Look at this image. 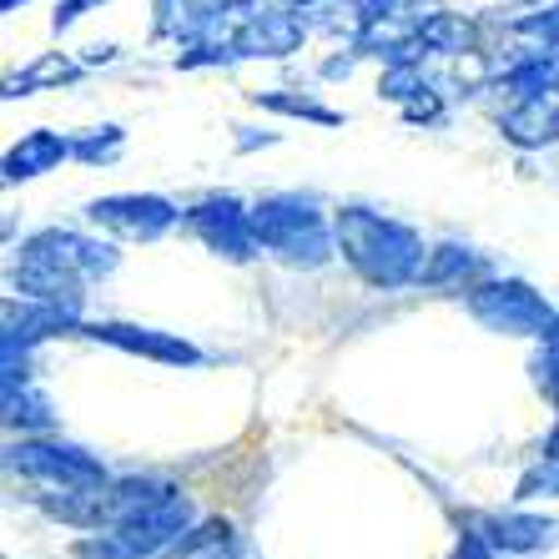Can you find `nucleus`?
<instances>
[{"mask_svg":"<svg viewBox=\"0 0 559 559\" xmlns=\"http://www.w3.org/2000/svg\"><path fill=\"white\" fill-rule=\"evenodd\" d=\"M549 459H559V433H555V439H549Z\"/></svg>","mask_w":559,"mask_h":559,"instance_id":"nucleus-13","label":"nucleus"},{"mask_svg":"<svg viewBox=\"0 0 559 559\" xmlns=\"http://www.w3.org/2000/svg\"><path fill=\"white\" fill-rule=\"evenodd\" d=\"M549 534H555V524L545 520H495V545L504 549H534L545 545Z\"/></svg>","mask_w":559,"mask_h":559,"instance_id":"nucleus-9","label":"nucleus"},{"mask_svg":"<svg viewBox=\"0 0 559 559\" xmlns=\"http://www.w3.org/2000/svg\"><path fill=\"white\" fill-rule=\"evenodd\" d=\"M66 76H76V66L66 61V56H46V61L31 66L26 76L11 81V96H31V86H40V81H66Z\"/></svg>","mask_w":559,"mask_h":559,"instance_id":"nucleus-10","label":"nucleus"},{"mask_svg":"<svg viewBox=\"0 0 559 559\" xmlns=\"http://www.w3.org/2000/svg\"><path fill=\"white\" fill-rule=\"evenodd\" d=\"M156 15H162V26L182 21V0H156Z\"/></svg>","mask_w":559,"mask_h":559,"instance_id":"nucleus-12","label":"nucleus"},{"mask_svg":"<svg viewBox=\"0 0 559 559\" xmlns=\"http://www.w3.org/2000/svg\"><path fill=\"white\" fill-rule=\"evenodd\" d=\"M504 86L520 96V102H545V96L559 86V51H545V46H539L534 56L514 61L509 66V76H504Z\"/></svg>","mask_w":559,"mask_h":559,"instance_id":"nucleus-5","label":"nucleus"},{"mask_svg":"<svg viewBox=\"0 0 559 559\" xmlns=\"http://www.w3.org/2000/svg\"><path fill=\"white\" fill-rule=\"evenodd\" d=\"M96 338L121 343V348H136V353H152V358H171V364H187V358H192L187 343L152 338V333H142V328H96Z\"/></svg>","mask_w":559,"mask_h":559,"instance_id":"nucleus-8","label":"nucleus"},{"mask_svg":"<svg viewBox=\"0 0 559 559\" xmlns=\"http://www.w3.org/2000/svg\"><path fill=\"white\" fill-rule=\"evenodd\" d=\"M21 468H31L40 479H61L66 489L102 479V468H96L92 459H81L76 449H21Z\"/></svg>","mask_w":559,"mask_h":559,"instance_id":"nucleus-4","label":"nucleus"},{"mask_svg":"<svg viewBox=\"0 0 559 559\" xmlns=\"http://www.w3.org/2000/svg\"><path fill=\"white\" fill-rule=\"evenodd\" d=\"M66 152H76L66 136H56V131H31L26 142L5 156V167H11V177H40V171H51Z\"/></svg>","mask_w":559,"mask_h":559,"instance_id":"nucleus-6","label":"nucleus"},{"mask_svg":"<svg viewBox=\"0 0 559 559\" xmlns=\"http://www.w3.org/2000/svg\"><path fill=\"white\" fill-rule=\"evenodd\" d=\"M283 5H293V11H298V5H312V0H283Z\"/></svg>","mask_w":559,"mask_h":559,"instance_id":"nucleus-14","label":"nucleus"},{"mask_svg":"<svg viewBox=\"0 0 559 559\" xmlns=\"http://www.w3.org/2000/svg\"><path fill=\"white\" fill-rule=\"evenodd\" d=\"M92 217L111 222V227H127L131 237H156L162 227H171L177 212H171L162 197H111V202H96Z\"/></svg>","mask_w":559,"mask_h":559,"instance_id":"nucleus-3","label":"nucleus"},{"mask_svg":"<svg viewBox=\"0 0 559 559\" xmlns=\"http://www.w3.org/2000/svg\"><path fill=\"white\" fill-rule=\"evenodd\" d=\"M474 312H479L484 323L504 328V333H534V338L559 343V323L549 318V308L534 298L530 287H520V283H509V287H484L479 298H474Z\"/></svg>","mask_w":559,"mask_h":559,"instance_id":"nucleus-1","label":"nucleus"},{"mask_svg":"<svg viewBox=\"0 0 559 559\" xmlns=\"http://www.w3.org/2000/svg\"><path fill=\"white\" fill-rule=\"evenodd\" d=\"M302 31H308V21H302L293 5H283V11H252L248 21H242V31H237V51L287 56L302 46Z\"/></svg>","mask_w":559,"mask_h":559,"instance_id":"nucleus-2","label":"nucleus"},{"mask_svg":"<svg viewBox=\"0 0 559 559\" xmlns=\"http://www.w3.org/2000/svg\"><path fill=\"white\" fill-rule=\"evenodd\" d=\"M258 102L262 106H277V111H293V117H312V121H338L333 111H323L318 102H308V96H262L258 92Z\"/></svg>","mask_w":559,"mask_h":559,"instance_id":"nucleus-11","label":"nucleus"},{"mask_svg":"<svg viewBox=\"0 0 559 559\" xmlns=\"http://www.w3.org/2000/svg\"><path fill=\"white\" fill-rule=\"evenodd\" d=\"M418 40L429 46V51H443V56H459L468 51V40H474V26H468L464 15H449V11H433L418 21Z\"/></svg>","mask_w":559,"mask_h":559,"instance_id":"nucleus-7","label":"nucleus"}]
</instances>
